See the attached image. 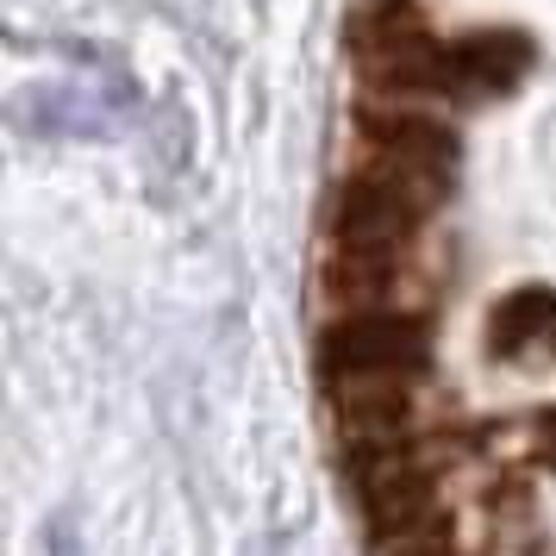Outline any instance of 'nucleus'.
<instances>
[{
    "label": "nucleus",
    "mask_w": 556,
    "mask_h": 556,
    "mask_svg": "<svg viewBox=\"0 0 556 556\" xmlns=\"http://www.w3.org/2000/svg\"><path fill=\"white\" fill-rule=\"evenodd\" d=\"M431 313H338L319 319L313 369L351 376V369H431Z\"/></svg>",
    "instance_id": "obj_1"
},
{
    "label": "nucleus",
    "mask_w": 556,
    "mask_h": 556,
    "mask_svg": "<svg viewBox=\"0 0 556 556\" xmlns=\"http://www.w3.org/2000/svg\"><path fill=\"white\" fill-rule=\"evenodd\" d=\"M488 344H494V363L506 369H551L556 363V294H538V288H519L506 294L494 313H488Z\"/></svg>",
    "instance_id": "obj_2"
},
{
    "label": "nucleus",
    "mask_w": 556,
    "mask_h": 556,
    "mask_svg": "<svg viewBox=\"0 0 556 556\" xmlns=\"http://www.w3.org/2000/svg\"><path fill=\"white\" fill-rule=\"evenodd\" d=\"M526 438H531V463H538L544 476H556V406H544V419H538Z\"/></svg>",
    "instance_id": "obj_3"
}]
</instances>
